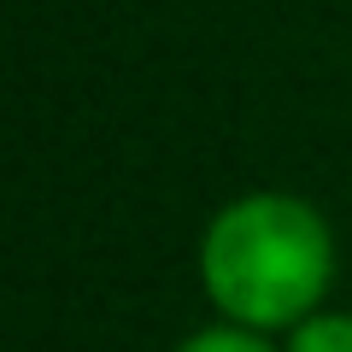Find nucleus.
Here are the masks:
<instances>
[{
  "label": "nucleus",
  "instance_id": "obj_3",
  "mask_svg": "<svg viewBox=\"0 0 352 352\" xmlns=\"http://www.w3.org/2000/svg\"><path fill=\"white\" fill-rule=\"evenodd\" d=\"M176 352H276V346H264L252 329H206V335H194Z\"/></svg>",
  "mask_w": 352,
  "mask_h": 352
},
{
  "label": "nucleus",
  "instance_id": "obj_2",
  "mask_svg": "<svg viewBox=\"0 0 352 352\" xmlns=\"http://www.w3.org/2000/svg\"><path fill=\"white\" fill-rule=\"evenodd\" d=\"M288 352H352V317H305Z\"/></svg>",
  "mask_w": 352,
  "mask_h": 352
},
{
  "label": "nucleus",
  "instance_id": "obj_1",
  "mask_svg": "<svg viewBox=\"0 0 352 352\" xmlns=\"http://www.w3.org/2000/svg\"><path fill=\"white\" fill-rule=\"evenodd\" d=\"M206 294L241 329L300 323L335 276L323 217L294 194H247L223 206L200 247Z\"/></svg>",
  "mask_w": 352,
  "mask_h": 352
}]
</instances>
